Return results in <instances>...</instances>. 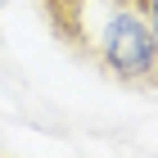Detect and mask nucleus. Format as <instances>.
<instances>
[{"label": "nucleus", "instance_id": "1", "mask_svg": "<svg viewBox=\"0 0 158 158\" xmlns=\"http://www.w3.org/2000/svg\"><path fill=\"white\" fill-rule=\"evenodd\" d=\"M73 50L127 86H158V27L131 0H90L77 18Z\"/></svg>", "mask_w": 158, "mask_h": 158}, {"label": "nucleus", "instance_id": "2", "mask_svg": "<svg viewBox=\"0 0 158 158\" xmlns=\"http://www.w3.org/2000/svg\"><path fill=\"white\" fill-rule=\"evenodd\" d=\"M36 5H41V14H45L50 32H54L63 45H73V36H77V18H81V9L90 5V0H36Z\"/></svg>", "mask_w": 158, "mask_h": 158}, {"label": "nucleus", "instance_id": "3", "mask_svg": "<svg viewBox=\"0 0 158 158\" xmlns=\"http://www.w3.org/2000/svg\"><path fill=\"white\" fill-rule=\"evenodd\" d=\"M131 5H135V9H140V14L149 18V23L158 27V0H131Z\"/></svg>", "mask_w": 158, "mask_h": 158}, {"label": "nucleus", "instance_id": "4", "mask_svg": "<svg viewBox=\"0 0 158 158\" xmlns=\"http://www.w3.org/2000/svg\"><path fill=\"white\" fill-rule=\"evenodd\" d=\"M0 9H5V0H0Z\"/></svg>", "mask_w": 158, "mask_h": 158}]
</instances>
